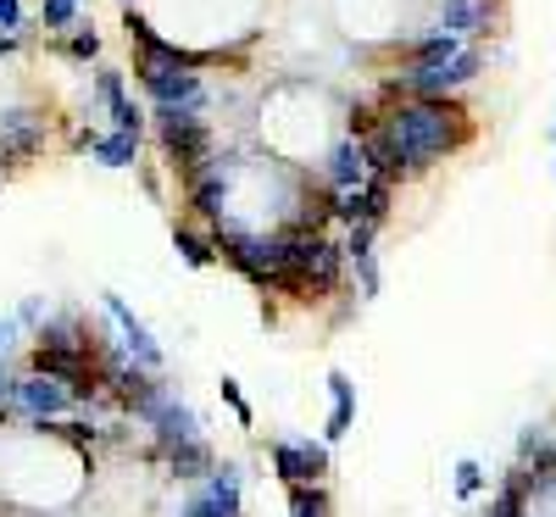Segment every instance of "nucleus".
Instances as JSON below:
<instances>
[{
    "label": "nucleus",
    "mask_w": 556,
    "mask_h": 517,
    "mask_svg": "<svg viewBox=\"0 0 556 517\" xmlns=\"http://www.w3.org/2000/svg\"><path fill=\"white\" fill-rule=\"evenodd\" d=\"M379 128L390 134V146L406 167V178L429 173L434 162L456 156L473 139V123L456 101H395L379 112Z\"/></svg>",
    "instance_id": "obj_1"
},
{
    "label": "nucleus",
    "mask_w": 556,
    "mask_h": 517,
    "mask_svg": "<svg viewBox=\"0 0 556 517\" xmlns=\"http://www.w3.org/2000/svg\"><path fill=\"white\" fill-rule=\"evenodd\" d=\"M345 267H351L345 240H329V234H285V278H278V295L323 301L340 290Z\"/></svg>",
    "instance_id": "obj_2"
},
{
    "label": "nucleus",
    "mask_w": 556,
    "mask_h": 517,
    "mask_svg": "<svg viewBox=\"0 0 556 517\" xmlns=\"http://www.w3.org/2000/svg\"><path fill=\"white\" fill-rule=\"evenodd\" d=\"M134 417L151 429L156 451H167V445H178V440H195V434H201V412H195L190 401H178V390H173L167 379L151 384V395L134 406Z\"/></svg>",
    "instance_id": "obj_3"
},
{
    "label": "nucleus",
    "mask_w": 556,
    "mask_h": 517,
    "mask_svg": "<svg viewBox=\"0 0 556 517\" xmlns=\"http://www.w3.org/2000/svg\"><path fill=\"white\" fill-rule=\"evenodd\" d=\"M178 517H245V474L240 462H217L190 495L178 501Z\"/></svg>",
    "instance_id": "obj_4"
},
{
    "label": "nucleus",
    "mask_w": 556,
    "mask_h": 517,
    "mask_svg": "<svg viewBox=\"0 0 556 517\" xmlns=\"http://www.w3.org/2000/svg\"><path fill=\"white\" fill-rule=\"evenodd\" d=\"M267 462H273V479L285 484V490L323 484V479H329V467H334L329 440H312V434H301V440H273V445H267Z\"/></svg>",
    "instance_id": "obj_5"
},
{
    "label": "nucleus",
    "mask_w": 556,
    "mask_h": 517,
    "mask_svg": "<svg viewBox=\"0 0 556 517\" xmlns=\"http://www.w3.org/2000/svg\"><path fill=\"white\" fill-rule=\"evenodd\" d=\"M45 139H51V128H45V112L34 106H7L0 112V167H28L45 156Z\"/></svg>",
    "instance_id": "obj_6"
},
{
    "label": "nucleus",
    "mask_w": 556,
    "mask_h": 517,
    "mask_svg": "<svg viewBox=\"0 0 556 517\" xmlns=\"http://www.w3.org/2000/svg\"><path fill=\"white\" fill-rule=\"evenodd\" d=\"M101 306H106V317L117 323V345H123V351H128L139 367H151V373H156L167 356H162V345H156V335H151V328H146V323H139V317L128 312V301H123L117 290H101Z\"/></svg>",
    "instance_id": "obj_7"
},
{
    "label": "nucleus",
    "mask_w": 556,
    "mask_h": 517,
    "mask_svg": "<svg viewBox=\"0 0 556 517\" xmlns=\"http://www.w3.org/2000/svg\"><path fill=\"white\" fill-rule=\"evenodd\" d=\"M73 406H78V395H73L62 379H45V373H23V379H17V412H23L28 423L62 417V412H73Z\"/></svg>",
    "instance_id": "obj_8"
},
{
    "label": "nucleus",
    "mask_w": 556,
    "mask_h": 517,
    "mask_svg": "<svg viewBox=\"0 0 556 517\" xmlns=\"http://www.w3.org/2000/svg\"><path fill=\"white\" fill-rule=\"evenodd\" d=\"M495 7H501V0H440L434 28H445V34H456V39H468V45H473L479 34H490Z\"/></svg>",
    "instance_id": "obj_9"
},
{
    "label": "nucleus",
    "mask_w": 556,
    "mask_h": 517,
    "mask_svg": "<svg viewBox=\"0 0 556 517\" xmlns=\"http://www.w3.org/2000/svg\"><path fill=\"white\" fill-rule=\"evenodd\" d=\"M323 184L329 190H362L367 184V151H362V139H334L329 156H323Z\"/></svg>",
    "instance_id": "obj_10"
},
{
    "label": "nucleus",
    "mask_w": 556,
    "mask_h": 517,
    "mask_svg": "<svg viewBox=\"0 0 556 517\" xmlns=\"http://www.w3.org/2000/svg\"><path fill=\"white\" fill-rule=\"evenodd\" d=\"M162 462H167V479H178V484H201L212 467H217V451L206 445V434H195V440H178V445H167L162 451Z\"/></svg>",
    "instance_id": "obj_11"
},
{
    "label": "nucleus",
    "mask_w": 556,
    "mask_h": 517,
    "mask_svg": "<svg viewBox=\"0 0 556 517\" xmlns=\"http://www.w3.org/2000/svg\"><path fill=\"white\" fill-rule=\"evenodd\" d=\"M139 89H146L156 106H206L201 73H156V78H139Z\"/></svg>",
    "instance_id": "obj_12"
},
{
    "label": "nucleus",
    "mask_w": 556,
    "mask_h": 517,
    "mask_svg": "<svg viewBox=\"0 0 556 517\" xmlns=\"http://www.w3.org/2000/svg\"><path fill=\"white\" fill-rule=\"evenodd\" d=\"M351 423H356V384H351V373H329V429H323V440H345L351 434Z\"/></svg>",
    "instance_id": "obj_13"
},
{
    "label": "nucleus",
    "mask_w": 556,
    "mask_h": 517,
    "mask_svg": "<svg viewBox=\"0 0 556 517\" xmlns=\"http://www.w3.org/2000/svg\"><path fill=\"white\" fill-rule=\"evenodd\" d=\"M468 39H456V34H445V28H434V34H424V39H401V56L412 62V67H445L456 51Z\"/></svg>",
    "instance_id": "obj_14"
},
{
    "label": "nucleus",
    "mask_w": 556,
    "mask_h": 517,
    "mask_svg": "<svg viewBox=\"0 0 556 517\" xmlns=\"http://www.w3.org/2000/svg\"><path fill=\"white\" fill-rule=\"evenodd\" d=\"M173 251L190 262V267L223 262V256H217V234H212V228H195V223H178V228H173Z\"/></svg>",
    "instance_id": "obj_15"
},
{
    "label": "nucleus",
    "mask_w": 556,
    "mask_h": 517,
    "mask_svg": "<svg viewBox=\"0 0 556 517\" xmlns=\"http://www.w3.org/2000/svg\"><path fill=\"white\" fill-rule=\"evenodd\" d=\"M89 162H96V167H112V173L139 167V139H134V134H96V146H89Z\"/></svg>",
    "instance_id": "obj_16"
},
{
    "label": "nucleus",
    "mask_w": 556,
    "mask_h": 517,
    "mask_svg": "<svg viewBox=\"0 0 556 517\" xmlns=\"http://www.w3.org/2000/svg\"><path fill=\"white\" fill-rule=\"evenodd\" d=\"M56 51L73 56V62H96V56H101V34H96V23L78 17V28H73L67 39H56Z\"/></svg>",
    "instance_id": "obj_17"
},
{
    "label": "nucleus",
    "mask_w": 556,
    "mask_h": 517,
    "mask_svg": "<svg viewBox=\"0 0 556 517\" xmlns=\"http://www.w3.org/2000/svg\"><path fill=\"white\" fill-rule=\"evenodd\" d=\"M290 495V517H334V501L323 484H301V490H285Z\"/></svg>",
    "instance_id": "obj_18"
},
{
    "label": "nucleus",
    "mask_w": 556,
    "mask_h": 517,
    "mask_svg": "<svg viewBox=\"0 0 556 517\" xmlns=\"http://www.w3.org/2000/svg\"><path fill=\"white\" fill-rule=\"evenodd\" d=\"M78 12H84V0H39V28L45 34L78 28Z\"/></svg>",
    "instance_id": "obj_19"
},
{
    "label": "nucleus",
    "mask_w": 556,
    "mask_h": 517,
    "mask_svg": "<svg viewBox=\"0 0 556 517\" xmlns=\"http://www.w3.org/2000/svg\"><path fill=\"white\" fill-rule=\"evenodd\" d=\"M451 484H456V495L462 501H473V495H484V484H490V474L473 462V456H462L456 467H451Z\"/></svg>",
    "instance_id": "obj_20"
},
{
    "label": "nucleus",
    "mask_w": 556,
    "mask_h": 517,
    "mask_svg": "<svg viewBox=\"0 0 556 517\" xmlns=\"http://www.w3.org/2000/svg\"><path fill=\"white\" fill-rule=\"evenodd\" d=\"M351 273H356V295H362V301H379V290H384L379 251H374V256H356V262H351Z\"/></svg>",
    "instance_id": "obj_21"
},
{
    "label": "nucleus",
    "mask_w": 556,
    "mask_h": 517,
    "mask_svg": "<svg viewBox=\"0 0 556 517\" xmlns=\"http://www.w3.org/2000/svg\"><path fill=\"white\" fill-rule=\"evenodd\" d=\"M112 112V134H134V139H146V106H139V101H117V106H106Z\"/></svg>",
    "instance_id": "obj_22"
},
{
    "label": "nucleus",
    "mask_w": 556,
    "mask_h": 517,
    "mask_svg": "<svg viewBox=\"0 0 556 517\" xmlns=\"http://www.w3.org/2000/svg\"><path fill=\"white\" fill-rule=\"evenodd\" d=\"M217 395L228 401V412H235V417H240V429H251V423H256V412H251V401H245V390H240V379H228V373H223V384H217Z\"/></svg>",
    "instance_id": "obj_23"
},
{
    "label": "nucleus",
    "mask_w": 556,
    "mask_h": 517,
    "mask_svg": "<svg viewBox=\"0 0 556 517\" xmlns=\"http://www.w3.org/2000/svg\"><path fill=\"white\" fill-rule=\"evenodd\" d=\"M374 240H379V223H351L345 228V256H374Z\"/></svg>",
    "instance_id": "obj_24"
},
{
    "label": "nucleus",
    "mask_w": 556,
    "mask_h": 517,
    "mask_svg": "<svg viewBox=\"0 0 556 517\" xmlns=\"http://www.w3.org/2000/svg\"><path fill=\"white\" fill-rule=\"evenodd\" d=\"M96 96H101V106H117L128 89H123V73L117 67H96Z\"/></svg>",
    "instance_id": "obj_25"
},
{
    "label": "nucleus",
    "mask_w": 556,
    "mask_h": 517,
    "mask_svg": "<svg viewBox=\"0 0 556 517\" xmlns=\"http://www.w3.org/2000/svg\"><path fill=\"white\" fill-rule=\"evenodd\" d=\"M23 23H28L23 17V0H0V34H28Z\"/></svg>",
    "instance_id": "obj_26"
},
{
    "label": "nucleus",
    "mask_w": 556,
    "mask_h": 517,
    "mask_svg": "<svg viewBox=\"0 0 556 517\" xmlns=\"http://www.w3.org/2000/svg\"><path fill=\"white\" fill-rule=\"evenodd\" d=\"M17 335H23V323H17V317H0V362L17 351Z\"/></svg>",
    "instance_id": "obj_27"
},
{
    "label": "nucleus",
    "mask_w": 556,
    "mask_h": 517,
    "mask_svg": "<svg viewBox=\"0 0 556 517\" xmlns=\"http://www.w3.org/2000/svg\"><path fill=\"white\" fill-rule=\"evenodd\" d=\"M45 317H51V312H45V306H39V295H28V301L17 306V323H28V328H34V335H39V328H45Z\"/></svg>",
    "instance_id": "obj_28"
},
{
    "label": "nucleus",
    "mask_w": 556,
    "mask_h": 517,
    "mask_svg": "<svg viewBox=\"0 0 556 517\" xmlns=\"http://www.w3.org/2000/svg\"><path fill=\"white\" fill-rule=\"evenodd\" d=\"M23 51V34H0V56H17Z\"/></svg>",
    "instance_id": "obj_29"
},
{
    "label": "nucleus",
    "mask_w": 556,
    "mask_h": 517,
    "mask_svg": "<svg viewBox=\"0 0 556 517\" xmlns=\"http://www.w3.org/2000/svg\"><path fill=\"white\" fill-rule=\"evenodd\" d=\"M0 178H7V167H0Z\"/></svg>",
    "instance_id": "obj_30"
},
{
    "label": "nucleus",
    "mask_w": 556,
    "mask_h": 517,
    "mask_svg": "<svg viewBox=\"0 0 556 517\" xmlns=\"http://www.w3.org/2000/svg\"><path fill=\"white\" fill-rule=\"evenodd\" d=\"M123 7H134V0H123Z\"/></svg>",
    "instance_id": "obj_31"
},
{
    "label": "nucleus",
    "mask_w": 556,
    "mask_h": 517,
    "mask_svg": "<svg viewBox=\"0 0 556 517\" xmlns=\"http://www.w3.org/2000/svg\"><path fill=\"white\" fill-rule=\"evenodd\" d=\"M551 134H556V123H551Z\"/></svg>",
    "instance_id": "obj_32"
},
{
    "label": "nucleus",
    "mask_w": 556,
    "mask_h": 517,
    "mask_svg": "<svg viewBox=\"0 0 556 517\" xmlns=\"http://www.w3.org/2000/svg\"><path fill=\"white\" fill-rule=\"evenodd\" d=\"M551 173H556V167H551Z\"/></svg>",
    "instance_id": "obj_33"
}]
</instances>
